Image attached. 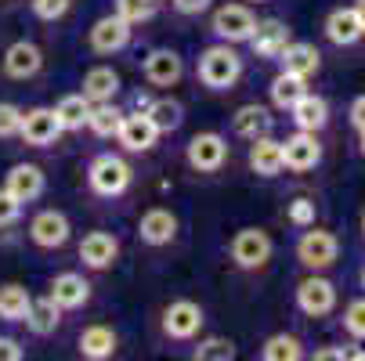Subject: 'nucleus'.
<instances>
[{"instance_id": "obj_20", "label": "nucleus", "mask_w": 365, "mask_h": 361, "mask_svg": "<svg viewBox=\"0 0 365 361\" xmlns=\"http://www.w3.org/2000/svg\"><path fill=\"white\" fill-rule=\"evenodd\" d=\"M250 167H253V174H260V177L282 174V141H275V137H268V134L253 137V145H250Z\"/></svg>"}, {"instance_id": "obj_47", "label": "nucleus", "mask_w": 365, "mask_h": 361, "mask_svg": "<svg viewBox=\"0 0 365 361\" xmlns=\"http://www.w3.org/2000/svg\"><path fill=\"white\" fill-rule=\"evenodd\" d=\"M361 156H365V130H361Z\"/></svg>"}, {"instance_id": "obj_17", "label": "nucleus", "mask_w": 365, "mask_h": 361, "mask_svg": "<svg viewBox=\"0 0 365 361\" xmlns=\"http://www.w3.org/2000/svg\"><path fill=\"white\" fill-rule=\"evenodd\" d=\"M47 296L55 300L62 311H76V307H83V303L91 300V286H87L83 275L62 271V275H55V282H51V293H47Z\"/></svg>"}, {"instance_id": "obj_33", "label": "nucleus", "mask_w": 365, "mask_h": 361, "mask_svg": "<svg viewBox=\"0 0 365 361\" xmlns=\"http://www.w3.org/2000/svg\"><path fill=\"white\" fill-rule=\"evenodd\" d=\"M26 307H29V293L22 286H15V282L0 286V318L4 322H22Z\"/></svg>"}, {"instance_id": "obj_7", "label": "nucleus", "mask_w": 365, "mask_h": 361, "mask_svg": "<svg viewBox=\"0 0 365 361\" xmlns=\"http://www.w3.org/2000/svg\"><path fill=\"white\" fill-rule=\"evenodd\" d=\"M19 137L33 148H47L62 137V123L55 116V109H29L22 113V127H19Z\"/></svg>"}, {"instance_id": "obj_12", "label": "nucleus", "mask_w": 365, "mask_h": 361, "mask_svg": "<svg viewBox=\"0 0 365 361\" xmlns=\"http://www.w3.org/2000/svg\"><path fill=\"white\" fill-rule=\"evenodd\" d=\"M130 43V22H123L120 15H106L91 26V47L98 55H116Z\"/></svg>"}, {"instance_id": "obj_25", "label": "nucleus", "mask_w": 365, "mask_h": 361, "mask_svg": "<svg viewBox=\"0 0 365 361\" xmlns=\"http://www.w3.org/2000/svg\"><path fill=\"white\" fill-rule=\"evenodd\" d=\"M36 336H51L58 329V322H62V307L51 300V296H40V300H29V307H26V318H22Z\"/></svg>"}, {"instance_id": "obj_23", "label": "nucleus", "mask_w": 365, "mask_h": 361, "mask_svg": "<svg viewBox=\"0 0 365 361\" xmlns=\"http://www.w3.org/2000/svg\"><path fill=\"white\" fill-rule=\"evenodd\" d=\"M91 105H98V101H113L120 94V73L109 69V66H94L87 76H83V90H80Z\"/></svg>"}, {"instance_id": "obj_4", "label": "nucleus", "mask_w": 365, "mask_h": 361, "mask_svg": "<svg viewBox=\"0 0 365 361\" xmlns=\"http://www.w3.org/2000/svg\"><path fill=\"white\" fill-rule=\"evenodd\" d=\"M232 261H235V268H242V271L264 268V264L272 261V239H268V231H260V228H242V231H235V239H232Z\"/></svg>"}, {"instance_id": "obj_16", "label": "nucleus", "mask_w": 365, "mask_h": 361, "mask_svg": "<svg viewBox=\"0 0 365 361\" xmlns=\"http://www.w3.org/2000/svg\"><path fill=\"white\" fill-rule=\"evenodd\" d=\"M116 256H120V242H116L109 231H91V235H83V242H80V261H83L87 268L106 271V268L116 264Z\"/></svg>"}, {"instance_id": "obj_9", "label": "nucleus", "mask_w": 365, "mask_h": 361, "mask_svg": "<svg viewBox=\"0 0 365 361\" xmlns=\"http://www.w3.org/2000/svg\"><path fill=\"white\" fill-rule=\"evenodd\" d=\"M257 19L246 4H225L214 11V33L225 40V43H246L250 33H253Z\"/></svg>"}, {"instance_id": "obj_26", "label": "nucleus", "mask_w": 365, "mask_h": 361, "mask_svg": "<svg viewBox=\"0 0 365 361\" xmlns=\"http://www.w3.org/2000/svg\"><path fill=\"white\" fill-rule=\"evenodd\" d=\"M279 58H282V69L293 73V76H300V80L315 76L319 73V62H322V55L311 43H293V40H289V47L282 51Z\"/></svg>"}, {"instance_id": "obj_14", "label": "nucleus", "mask_w": 365, "mask_h": 361, "mask_svg": "<svg viewBox=\"0 0 365 361\" xmlns=\"http://www.w3.org/2000/svg\"><path fill=\"white\" fill-rule=\"evenodd\" d=\"M40 69H43V55H40L36 43L15 40V43L4 51V73H8L11 80H33Z\"/></svg>"}, {"instance_id": "obj_40", "label": "nucleus", "mask_w": 365, "mask_h": 361, "mask_svg": "<svg viewBox=\"0 0 365 361\" xmlns=\"http://www.w3.org/2000/svg\"><path fill=\"white\" fill-rule=\"evenodd\" d=\"M289 221L297 228H311V224H315V202H311V199H293L289 202Z\"/></svg>"}, {"instance_id": "obj_32", "label": "nucleus", "mask_w": 365, "mask_h": 361, "mask_svg": "<svg viewBox=\"0 0 365 361\" xmlns=\"http://www.w3.org/2000/svg\"><path fill=\"white\" fill-rule=\"evenodd\" d=\"M260 357H264V361H297V357H304V347H300L297 336L275 333V336L264 340V347H260Z\"/></svg>"}, {"instance_id": "obj_48", "label": "nucleus", "mask_w": 365, "mask_h": 361, "mask_svg": "<svg viewBox=\"0 0 365 361\" xmlns=\"http://www.w3.org/2000/svg\"><path fill=\"white\" fill-rule=\"evenodd\" d=\"M361 289H365V264H361Z\"/></svg>"}, {"instance_id": "obj_6", "label": "nucleus", "mask_w": 365, "mask_h": 361, "mask_svg": "<svg viewBox=\"0 0 365 361\" xmlns=\"http://www.w3.org/2000/svg\"><path fill=\"white\" fill-rule=\"evenodd\" d=\"M297 307L307 315V318H322L329 315L333 307H336V286L329 278H319V275H311L297 286Z\"/></svg>"}, {"instance_id": "obj_43", "label": "nucleus", "mask_w": 365, "mask_h": 361, "mask_svg": "<svg viewBox=\"0 0 365 361\" xmlns=\"http://www.w3.org/2000/svg\"><path fill=\"white\" fill-rule=\"evenodd\" d=\"M174 8H178L181 15H199V11L210 8V0H174Z\"/></svg>"}, {"instance_id": "obj_34", "label": "nucleus", "mask_w": 365, "mask_h": 361, "mask_svg": "<svg viewBox=\"0 0 365 361\" xmlns=\"http://www.w3.org/2000/svg\"><path fill=\"white\" fill-rule=\"evenodd\" d=\"M300 94H304V80H300V76H293V73L282 69V73L272 80V105H275V109H289Z\"/></svg>"}, {"instance_id": "obj_1", "label": "nucleus", "mask_w": 365, "mask_h": 361, "mask_svg": "<svg viewBox=\"0 0 365 361\" xmlns=\"http://www.w3.org/2000/svg\"><path fill=\"white\" fill-rule=\"evenodd\" d=\"M239 76H242V58L235 55L228 43H214V47L202 51V58H199V80L210 87V90H228V87H235Z\"/></svg>"}, {"instance_id": "obj_24", "label": "nucleus", "mask_w": 365, "mask_h": 361, "mask_svg": "<svg viewBox=\"0 0 365 361\" xmlns=\"http://www.w3.org/2000/svg\"><path fill=\"white\" fill-rule=\"evenodd\" d=\"M326 36H329L336 47L358 43L365 33H361V22H358L354 8H336V11H329V19H326Z\"/></svg>"}, {"instance_id": "obj_39", "label": "nucleus", "mask_w": 365, "mask_h": 361, "mask_svg": "<svg viewBox=\"0 0 365 361\" xmlns=\"http://www.w3.org/2000/svg\"><path fill=\"white\" fill-rule=\"evenodd\" d=\"M22 127V109L11 101H0V137H15Z\"/></svg>"}, {"instance_id": "obj_19", "label": "nucleus", "mask_w": 365, "mask_h": 361, "mask_svg": "<svg viewBox=\"0 0 365 361\" xmlns=\"http://www.w3.org/2000/svg\"><path fill=\"white\" fill-rule=\"evenodd\" d=\"M120 145L127 152H148L155 145V137H160V130L152 127V120L145 113H134V116H123L120 120V130H116Z\"/></svg>"}, {"instance_id": "obj_10", "label": "nucleus", "mask_w": 365, "mask_h": 361, "mask_svg": "<svg viewBox=\"0 0 365 361\" xmlns=\"http://www.w3.org/2000/svg\"><path fill=\"white\" fill-rule=\"evenodd\" d=\"M69 217L62 210H40L33 221H29V239L40 246V249H58L69 242Z\"/></svg>"}, {"instance_id": "obj_18", "label": "nucleus", "mask_w": 365, "mask_h": 361, "mask_svg": "<svg viewBox=\"0 0 365 361\" xmlns=\"http://www.w3.org/2000/svg\"><path fill=\"white\" fill-rule=\"evenodd\" d=\"M43 170L36 167V163H19V167H11L8 170V177H4V188L19 199V202H33V199H40L43 195Z\"/></svg>"}, {"instance_id": "obj_36", "label": "nucleus", "mask_w": 365, "mask_h": 361, "mask_svg": "<svg viewBox=\"0 0 365 361\" xmlns=\"http://www.w3.org/2000/svg\"><path fill=\"white\" fill-rule=\"evenodd\" d=\"M344 329H347L354 340H365V300H351V303H347Z\"/></svg>"}, {"instance_id": "obj_49", "label": "nucleus", "mask_w": 365, "mask_h": 361, "mask_svg": "<svg viewBox=\"0 0 365 361\" xmlns=\"http://www.w3.org/2000/svg\"><path fill=\"white\" fill-rule=\"evenodd\" d=\"M361 235H365V210H361Z\"/></svg>"}, {"instance_id": "obj_29", "label": "nucleus", "mask_w": 365, "mask_h": 361, "mask_svg": "<svg viewBox=\"0 0 365 361\" xmlns=\"http://www.w3.org/2000/svg\"><path fill=\"white\" fill-rule=\"evenodd\" d=\"M55 116L62 123V130H80L87 127V116H91V101L83 94H66L58 105H55Z\"/></svg>"}, {"instance_id": "obj_46", "label": "nucleus", "mask_w": 365, "mask_h": 361, "mask_svg": "<svg viewBox=\"0 0 365 361\" xmlns=\"http://www.w3.org/2000/svg\"><path fill=\"white\" fill-rule=\"evenodd\" d=\"M354 15L361 22V33H365V0H354Z\"/></svg>"}, {"instance_id": "obj_35", "label": "nucleus", "mask_w": 365, "mask_h": 361, "mask_svg": "<svg viewBox=\"0 0 365 361\" xmlns=\"http://www.w3.org/2000/svg\"><path fill=\"white\" fill-rule=\"evenodd\" d=\"M235 357V343L225 336H210L195 347V361H232Z\"/></svg>"}, {"instance_id": "obj_42", "label": "nucleus", "mask_w": 365, "mask_h": 361, "mask_svg": "<svg viewBox=\"0 0 365 361\" xmlns=\"http://www.w3.org/2000/svg\"><path fill=\"white\" fill-rule=\"evenodd\" d=\"M22 347H19V340H11V336H0V361H22Z\"/></svg>"}, {"instance_id": "obj_38", "label": "nucleus", "mask_w": 365, "mask_h": 361, "mask_svg": "<svg viewBox=\"0 0 365 361\" xmlns=\"http://www.w3.org/2000/svg\"><path fill=\"white\" fill-rule=\"evenodd\" d=\"M116 15L134 26V22H145L152 15V8H148V0H116Z\"/></svg>"}, {"instance_id": "obj_5", "label": "nucleus", "mask_w": 365, "mask_h": 361, "mask_svg": "<svg viewBox=\"0 0 365 361\" xmlns=\"http://www.w3.org/2000/svg\"><path fill=\"white\" fill-rule=\"evenodd\" d=\"M228 159V141L214 130H206V134H195L188 141V167L199 170V174H217Z\"/></svg>"}, {"instance_id": "obj_21", "label": "nucleus", "mask_w": 365, "mask_h": 361, "mask_svg": "<svg viewBox=\"0 0 365 361\" xmlns=\"http://www.w3.org/2000/svg\"><path fill=\"white\" fill-rule=\"evenodd\" d=\"M289 113H293L297 130H322V127L329 123V105H326V98L307 94V90L289 105Z\"/></svg>"}, {"instance_id": "obj_28", "label": "nucleus", "mask_w": 365, "mask_h": 361, "mask_svg": "<svg viewBox=\"0 0 365 361\" xmlns=\"http://www.w3.org/2000/svg\"><path fill=\"white\" fill-rule=\"evenodd\" d=\"M232 127H235L239 137H250V141H253V137H260V134L272 130V116H268L264 105H242V109L235 113Z\"/></svg>"}, {"instance_id": "obj_13", "label": "nucleus", "mask_w": 365, "mask_h": 361, "mask_svg": "<svg viewBox=\"0 0 365 361\" xmlns=\"http://www.w3.org/2000/svg\"><path fill=\"white\" fill-rule=\"evenodd\" d=\"M185 73V62L178 51H167V47H155L148 51V58H145V80L152 87H174Z\"/></svg>"}, {"instance_id": "obj_3", "label": "nucleus", "mask_w": 365, "mask_h": 361, "mask_svg": "<svg viewBox=\"0 0 365 361\" xmlns=\"http://www.w3.org/2000/svg\"><path fill=\"white\" fill-rule=\"evenodd\" d=\"M340 256V242L333 231H322V228H311L300 235L297 242V261L311 271H322V268H333Z\"/></svg>"}, {"instance_id": "obj_8", "label": "nucleus", "mask_w": 365, "mask_h": 361, "mask_svg": "<svg viewBox=\"0 0 365 361\" xmlns=\"http://www.w3.org/2000/svg\"><path fill=\"white\" fill-rule=\"evenodd\" d=\"M319 159H322V145H319L315 130H297L293 137L282 141V167L304 174V170H315Z\"/></svg>"}, {"instance_id": "obj_27", "label": "nucleus", "mask_w": 365, "mask_h": 361, "mask_svg": "<svg viewBox=\"0 0 365 361\" xmlns=\"http://www.w3.org/2000/svg\"><path fill=\"white\" fill-rule=\"evenodd\" d=\"M80 354L91 357V361L113 357V354H116V333H113L109 325H91V329H83V336H80Z\"/></svg>"}, {"instance_id": "obj_15", "label": "nucleus", "mask_w": 365, "mask_h": 361, "mask_svg": "<svg viewBox=\"0 0 365 361\" xmlns=\"http://www.w3.org/2000/svg\"><path fill=\"white\" fill-rule=\"evenodd\" d=\"M250 43H253V51L260 58H279L282 51L289 47V26L279 22V19H264V22L253 26Z\"/></svg>"}, {"instance_id": "obj_22", "label": "nucleus", "mask_w": 365, "mask_h": 361, "mask_svg": "<svg viewBox=\"0 0 365 361\" xmlns=\"http://www.w3.org/2000/svg\"><path fill=\"white\" fill-rule=\"evenodd\" d=\"M138 235H141V242H148V246H167V242L178 235V217H174L170 210H163V206H155V210H148V214L141 217Z\"/></svg>"}, {"instance_id": "obj_30", "label": "nucleus", "mask_w": 365, "mask_h": 361, "mask_svg": "<svg viewBox=\"0 0 365 361\" xmlns=\"http://www.w3.org/2000/svg\"><path fill=\"white\" fill-rule=\"evenodd\" d=\"M145 116L152 120V127L155 130H178L181 127V120H185V109H181V101H174V98H160V101H152V105L145 109Z\"/></svg>"}, {"instance_id": "obj_44", "label": "nucleus", "mask_w": 365, "mask_h": 361, "mask_svg": "<svg viewBox=\"0 0 365 361\" xmlns=\"http://www.w3.org/2000/svg\"><path fill=\"white\" fill-rule=\"evenodd\" d=\"M351 123H354V130H365V94L351 101Z\"/></svg>"}, {"instance_id": "obj_31", "label": "nucleus", "mask_w": 365, "mask_h": 361, "mask_svg": "<svg viewBox=\"0 0 365 361\" xmlns=\"http://www.w3.org/2000/svg\"><path fill=\"white\" fill-rule=\"evenodd\" d=\"M120 120H123V113L113 105V101H98V105H91L87 127H91L98 137H116V130H120Z\"/></svg>"}, {"instance_id": "obj_45", "label": "nucleus", "mask_w": 365, "mask_h": 361, "mask_svg": "<svg viewBox=\"0 0 365 361\" xmlns=\"http://www.w3.org/2000/svg\"><path fill=\"white\" fill-rule=\"evenodd\" d=\"M347 350L344 347H326V350H315V361H344Z\"/></svg>"}, {"instance_id": "obj_50", "label": "nucleus", "mask_w": 365, "mask_h": 361, "mask_svg": "<svg viewBox=\"0 0 365 361\" xmlns=\"http://www.w3.org/2000/svg\"><path fill=\"white\" fill-rule=\"evenodd\" d=\"M257 4H260V0H257Z\"/></svg>"}, {"instance_id": "obj_2", "label": "nucleus", "mask_w": 365, "mask_h": 361, "mask_svg": "<svg viewBox=\"0 0 365 361\" xmlns=\"http://www.w3.org/2000/svg\"><path fill=\"white\" fill-rule=\"evenodd\" d=\"M87 181H91V188H94L98 195L113 199V195H123V192L130 188V167H127V159L106 152V156H98V159L91 163Z\"/></svg>"}, {"instance_id": "obj_11", "label": "nucleus", "mask_w": 365, "mask_h": 361, "mask_svg": "<svg viewBox=\"0 0 365 361\" xmlns=\"http://www.w3.org/2000/svg\"><path fill=\"white\" fill-rule=\"evenodd\" d=\"M202 325V307L192 300H174L163 311V333L170 340H192Z\"/></svg>"}, {"instance_id": "obj_37", "label": "nucleus", "mask_w": 365, "mask_h": 361, "mask_svg": "<svg viewBox=\"0 0 365 361\" xmlns=\"http://www.w3.org/2000/svg\"><path fill=\"white\" fill-rule=\"evenodd\" d=\"M29 4H33V15H36V19H43V22H58V19L69 11L73 0H29Z\"/></svg>"}, {"instance_id": "obj_41", "label": "nucleus", "mask_w": 365, "mask_h": 361, "mask_svg": "<svg viewBox=\"0 0 365 361\" xmlns=\"http://www.w3.org/2000/svg\"><path fill=\"white\" fill-rule=\"evenodd\" d=\"M19 214H22V202H19L8 188H0V228L15 224V221H19Z\"/></svg>"}]
</instances>
